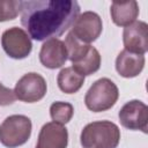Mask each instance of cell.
Returning a JSON list of instances; mask_svg holds the SVG:
<instances>
[{
  "label": "cell",
  "instance_id": "cell-8",
  "mask_svg": "<svg viewBox=\"0 0 148 148\" xmlns=\"http://www.w3.org/2000/svg\"><path fill=\"white\" fill-rule=\"evenodd\" d=\"M119 121L123 127L131 131H142L147 133L148 106L138 99H132L123 105L119 113Z\"/></svg>",
  "mask_w": 148,
  "mask_h": 148
},
{
  "label": "cell",
  "instance_id": "cell-13",
  "mask_svg": "<svg viewBox=\"0 0 148 148\" xmlns=\"http://www.w3.org/2000/svg\"><path fill=\"white\" fill-rule=\"evenodd\" d=\"M110 13L114 24L127 27L136 21V17L139 16V5L136 1H113L110 7Z\"/></svg>",
  "mask_w": 148,
  "mask_h": 148
},
{
  "label": "cell",
  "instance_id": "cell-17",
  "mask_svg": "<svg viewBox=\"0 0 148 148\" xmlns=\"http://www.w3.org/2000/svg\"><path fill=\"white\" fill-rule=\"evenodd\" d=\"M21 13V1L0 0V22L12 21Z\"/></svg>",
  "mask_w": 148,
  "mask_h": 148
},
{
  "label": "cell",
  "instance_id": "cell-15",
  "mask_svg": "<svg viewBox=\"0 0 148 148\" xmlns=\"http://www.w3.org/2000/svg\"><path fill=\"white\" fill-rule=\"evenodd\" d=\"M72 67L83 76L91 75L101 67V54L94 46L90 45L88 51L82 57L72 62Z\"/></svg>",
  "mask_w": 148,
  "mask_h": 148
},
{
  "label": "cell",
  "instance_id": "cell-14",
  "mask_svg": "<svg viewBox=\"0 0 148 148\" xmlns=\"http://www.w3.org/2000/svg\"><path fill=\"white\" fill-rule=\"evenodd\" d=\"M59 89L65 94L77 92L84 83V76L76 72L73 67L62 68L57 77Z\"/></svg>",
  "mask_w": 148,
  "mask_h": 148
},
{
  "label": "cell",
  "instance_id": "cell-10",
  "mask_svg": "<svg viewBox=\"0 0 148 148\" xmlns=\"http://www.w3.org/2000/svg\"><path fill=\"white\" fill-rule=\"evenodd\" d=\"M68 59L65 43L59 38H51L43 43L39 51L40 64L50 69L61 67Z\"/></svg>",
  "mask_w": 148,
  "mask_h": 148
},
{
  "label": "cell",
  "instance_id": "cell-3",
  "mask_svg": "<svg viewBox=\"0 0 148 148\" xmlns=\"http://www.w3.org/2000/svg\"><path fill=\"white\" fill-rule=\"evenodd\" d=\"M119 97L118 87L108 77H102L92 83L84 96L86 106L92 112H102L111 109Z\"/></svg>",
  "mask_w": 148,
  "mask_h": 148
},
{
  "label": "cell",
  "instance_id": "cell-18",
  "mask_svg": "<svg viewBox=\"0 0 148 148\" xmlns=\"http://www.w3.org/2000/svg\"><path fill=\"white\" fill-rule=\"evenodd\" d=\"M15 99H16V97H15L14 90H12L10 88H7L2 83H0V105L1 106L10 105L15 102Z\"/></svg>",
  "mask_w": 148,
  "mask_h": 148
},
{
  "label": "cell",
  "instance_id": "cell-11",
  "mask_svg": "<svg viewBox=\"0 0 148 148\" xmlns=\"http://www.w3.org/2000/svg\"><path fill=\"white\" fill-rule=\"evenodd\" d=\"M68 132L64 125L50 121L43 125L39 131L36 148H66Z\"/></svg>",
  "mask_w": 148,
  "mask_h": 148
},
{
  "label": "cell",
  "instance_id": "cell-4",
  "mask_svg": "<svg viewBox=\"0 0 148 148\" xmlns=\"http://www.w3.org/2000/svg\"><path fill=\"white\" fill-rule=\"evenodd\" d=\"M31 120L23 114L7 117L0 125V142L7 148L24 145L31 135Z\"/></svg>",
  "mask_w": 148,
  "mask_h": 148
},
{
  "label": "cell",
  "instance_id": "cell-16",
  "mask_svg": "<svg viewBox=\"0 0 148 148\" xmlns=\"http://www.w3.org/2000/svg\"><path fill=\"white\" fill-rule=\"evenodd\" d=\"M74 114V108L67 102H54L50 106L51 119L60 125L67 124Z\"/></svg>",
  "mask_w": 148,
  "mask_h": 148
},
{
  "label": "cell",
  "instance_id": "cell-7",
  "mask_svg": "<svg viewBox=\"0 0 148 148\" xmlns=\"http://www.w3.org/2000/svg\"><path fill=\"white\" fill-rule=\"evenodd\" d=\"M102 18L95 12H83L80 14L72 25V35L84 44L95 42L102 34Z\"/></svg>",
  "mask_w": 148,
  "mask_h": 148
},
{
  "label": "cell",
  "instance_id": "cell-2",
  "mask_svg": "<svg viewBox=\"0 0 148 148\" xmlns=\"http://www.w3.org/2000/svg\"><path fill=\"white\" fill-rule=\"evenodd\" d=\"M120 141L119 127L109 120L87 124L80 135L83 148H117Z\"/></svg>",
  "mask_w": 148,
  "mask_h": 148
},
{
  "label": "cell",
  "instance_id": "cell-1",
  "mask_svg": "<svg viewBox=\"0 0 148 148\" xmlns=\"http://www.w3.org/2000/svg\"><path fill=\"white\" fill-rule=\"evenodd\" d=\"M80 15V5L73 0L21 1V23L30 38L43 42L67 31Z\"/></svg>",
  "mask_w": 148,
  "mask_h": 148
},
{
  "label": "cell",
  "instance_id": "cell-9",
  "mask_svg": "<svg viewBox=\"0 0 148 148\" xmlns=\"http://www.w3.org/2000/svg\"><path fill=\"white\" fill-rule=\"evenodd\" d=\"M123 43L125 50L136 54H145L148 50V25L143 21H134L124 28Z\"/></svg>",
  "mask_w": 148,
  "mask_h": 148
},
{
  "label": "cell",
  "instance_id": "cell-5",
  "mask_svg": "<svg viewBox=\"0 0 148 148\" xmlns=\"http://www.w3.org/2000/svg\"><path fill=\"white\" fill-rule=\"evenodd\" d=\"M1 45L6 54L13 59H24L32 50V43L29 35L18 27H13L3 31Z\"/></svg>",
  "mask_w": 148,
  "mask_h": 148
},
{
  "label": "cell",
  "instance_id": "cell-6",
  "mask_svg": "<svg viewBox=\"0 0 148 148\" xmlns=\"http://www.w3.org/2000/svg\"><path fill=\"white\" fill-rule=\"evenodd\" d=\"M47 90L45 79L38 73L24 74L15 84V97L25 103H35L40 101Z\"/></svg>",
  "mask_w": 148,
  "mask_h": 148
},
{
  "label": "cell",
  "instance_id": "cell-12",
  "mask_svg": "<svg viewBox=\"0 0 148 148\" xmlns=\"http://www.w3.org/2000/svg\"><path fill=\"white\" fill-rule=\"evenodd\" d=\"M145 67V56L123 50L116 59V69L123 77H135Z\"/></svg>",
  "mask_w": 148,
  "mask_h": 148
}]
</instances>
